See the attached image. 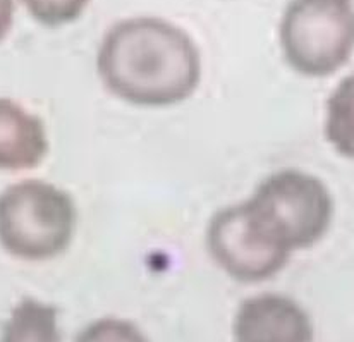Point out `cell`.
Instances as JSON below:
<instances>
[{
    "mask_svg": "<svg viewBox=\"0 0 354 342\" xmlns=\"http://www.w3.org/2000/svg\"><path fill=\"white\" fill-rule=\"evenodd\" d=\"M97 70L109 93L136 107H172L187 100L201 81L193 38L160 17H131L105 33Z\"/></svg>",
    "mask_w": 354,
    "mask_h": 342,
    "instance_id": "6da1fadb",
    "label": "cell"
},
{
    "mask_svg": "<svg viewBox=\"0 0 354 342\" xmlns=\"http://www.w3.org/2000/svg\"><path fill=\"white\" fill-rule=\"evenodd\" d=\"M243 208L257 238L289 256L317 245L334 217V200L327 186L295 169L268 175Z\"/></svg>",
    "mask_w": 354,
    "mask_h": 342,
    "instance_id": "7a4b0ae2",
    "label": "cell"
},
{
    "mask_svg": "<svg viewBox=\"0 0 354 342\" xmlns=\"http://www.w3.org/2000/svg\"><path fill=\"white\" fill-rule=\"evenodd\" d=\"M76 203L50 182L24 179L0 193V246L24 262L62 255L76 231Z\"/></svg>",
    "mask_w": 354,
    "mask_h": 342,
    "instance_id": "3957f363",
    "label": "cell"
},
{
    "mask_svg": "<svg viewBox=\"0 0 354 342\" xmlns=\"http://www.w3.org/2000/svg\"><path fill=\"white\" fill-rule=\"evenodd\" d=\"M282 54L306 77H327L348 64L354 50L353 0H291L281 21Z\"/></svg>",
    "mask_w": 354,
    "mask_h": 342,
    "instance_id": "277c9868",
    "label": "cell"
},
{
    "mask_svg": "<svg viewBox=\"0 0 354 342\" xmlns=\"http://www.w3.org/2000/svg\"><path fill=\"white\" fill-rule=\"evenodd\" d=\"M208 255L234 281L261 282L275 277L291 256L275 251L254 236L243 203L218 210L207 227Z\"/></svg>",
    "mask_w": 354,
    "mask_h": 342,
    "instance_id": "5b68a950",
    "label": "cell"
},
{
    "mask_svg": "<svg viewBox=\"0 0 354 342\" xmlns=\"http://www.w3.org/2000/svg\"><path fill=\"white\" fill-rule=\"evenodd\" d=\"M232 337L234 342H313V323L295 299L267 292L241 303Z\"/></svg>",
    "mask_w": 354,
    "mask_h": 342,
    "instance_id": "8992f818",
    "label": "cell"
},
{
    "mask_svg": "<svg viewBox=\"0 0 354 342\" xmlns=\"http://www.w3.org/2000/svg\"><path fill=\"white\" fill-rule=\"evenodd\" d=\"M48 137L44 121L10 98H0V171H28L44 162Z\"/></svg>",
    "mask_w": 354,
    "mask_h": 342,
    "instance_id": "52a82bcc",
    "label": "cell"
},
{
    "mask_svg": "<svg viewBox=\"0 0 354 342\" xmlns=\"http://www.w3.org/2000/svg\"><path fill=\"white\" fill-rule=\"evenodd\" d=\"M0 342H60L59 310L35 298H24L3 323Z\"/></svg>",
    "mask_w": 354,
    "mask_h": 342,
    "instance_id": "ba28073f",
    "label": "cell"
},
{
    "mask_svg": "<svg viewBox=\"0 0 354 342\" xmlns=\"http://www.w3.org/2000/svg\"><path fill=\"white\" fill-rule=\"evenodd\" d=\"M325 137L341 157L354 158V73L328 97Z\"/></svg>",
    "mask_w": 354,
    "mask_h": 342,
    "instance_id": "9c48e42d",
    "label": "cell"
},
{
    "mask_svg": "<svg viewBox=\"0 0 354 342\" xmlns=\"http://www.w3.org/2000/svg\"><path fill=\"white\" fill-rule=\"evenodd\" d=\"M35 21L48 28H59L76 21L90 0H23Z\"/></svg>",
    "mask_w": 354,
    "mask_h": 342,
    "instance_id": "30bf717a",
    "label": "cell"
},
{
    "mask_svg": "<svg viewBox=\"0 0 354 342\" xmlns=\"http://www.w3.org/2000/svg\"><path fill=\"white\" fill-rule=\"evenodd\" d=\"M76 342H148V339L129 320L105 316L84 327L77 334Z\"/></svg>",
    "mask_w": 354,
    "mask_h": 342,
    "instance_id": "8fae6325",
    "label": "cell"
},
{
    "mask_svg": "<svg viewBox=\"0 0 354 342\" xmlns=\"http://www.w3.org/2000/svg\"><path fill=\"white\" fill-rule=\"evenodd\" d=\"M14 21V0H0V41L9 35Z\"/></svg>",
    "mask_w": 354,
    "mask_h": 342,
    "instance_id": "7c38bea8",
    "label": "cell"
}]
</instances>
